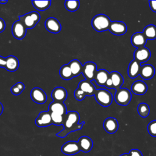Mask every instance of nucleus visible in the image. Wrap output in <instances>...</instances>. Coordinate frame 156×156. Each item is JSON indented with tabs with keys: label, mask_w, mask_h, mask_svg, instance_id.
Segmentation results:
<instances>
[{
	"label": "nucleus",
	"mask_w": 156,
	"mask_h": 156,
	"mask_svg": "<svg viewBox=\"0 0 156 156\" xmlns=\"http://www.w3.org/2000/svg\"><path fill=\"white\" fill-rule=\"evenodd\" d=\"M96 68V63L92 62H87L83 65L82 73L86 80L91 82L94 80L95 73L97 71Z\"/></svg>",
	"instance_id": "nucleus-7"
},
{
	"label": "nucleus",
	"mask_w": 156,
	"mask_h": 156,
	"mask_svg": "<svg viewBox=\"0 0 156 156\" xmlns=\"http://www.w3.org/2000/svg\"><path fill=\"white\" fill-rule=\"evenodd\" d=\"M111 21L104 14H98L93 17L91 24L93 29L98 32H103L108 30Z\"/></svg>",
	"instance_id": "nucleus-2"
},
{
	"label": "nucleus",
	"mask_w": 156,
	"mask_h": 156,
	"mask_svg": "<svg viewBox=\"0 0 156 156\" xmlns=\"http://www.w3.org/2000/svg\"><path fill=\"white\" fill-rule=\"evenodd\" d=\"M27 28L20 20L15 21L12 26V33L13 36L18 39L22 40L26 35Z\"/></svg>",
	"instance_id": "nucleus-6"
},
{
	"label": "nucleus",
	"mask_w": 156,
	"mask_h": 156,
	"mask_svg": "<svg viewBox=\"0 0 156 156\" xmlns=\"http://www.w3.org/2000/svg\"><path fill=\"white\" fill-rule=\"evenodd\" d=\"M5 28V23L4 20L0 18V33L3 32Z\"/></svg>",
	"instance_id": "nucleus-39"
},
{
	"label": "nucleus",
	"mask_w": 156,
	"mask_h": 156,
	"mask_svg": "<svg viewBox=\"0 0 156 156\" xmlns=\"http://www.w3.org/2000/svg\"><path fill=\"white\" fill-rule=\"evenodd\" d=\"M105 87L107 88H113V84H112V81L111 80V79L110 78V76L108 77V79H107V80L106 81L105 83V85H104Z\"/></svg>",
	"instance_id": "nucleus-38"
},
{
	"label": "nucleus",
	"mask_w": 156,
	"mask_h": 156,
	"mask_svg": "<svg viewBox=\"0 0 156 156\" xmlns=\"http://www.w3.org/2000/svg\"><path fill=\"white\" fill-rule=\"evenodd\" d=\"M118 122L115 118L109 117L105 119L103 123V127L109 133H115L118 129Z\"/></svg>",
	"instance_id": "nucleus-16"
},
{
	"label": "nucleus",
	"mask_w": 156,
	"mask_h": 156,
	"mask_svg": "<svg viewBox=\"0 0 156 156\" xmlns=\"http://www.w3.org/2000/svg\"><path fill=\"white\" fill-rule=\"evenodd\" d=\"M59 74L62 79L66 80H70L74 77L68 65H64L60 68Z\"/></svg>",
	"instance_id": "nucleus-28"
},
{
	"label": "nucleus",
	"mask_w": 156,
	"mask_h": 156,
	"mask_svg": "<svg viewBox=\"0 0 156 156\" xmlns=\"http://www.w3.org/2000/svg\"><path fill=\"white\" fill-rule=\"evenodd\" d=\"M24 88H25L24 84L21 82H18L12 87V88H10V91L13 94L17 96L23 92V91L24 90Z\"/></svg>",
	"instance_id": "nucleus-32"
},
{
	"label": "nucleus",
	"mask_w": 156,
	"mask_h": 156,
	"mask_svg": "<svg viewBox=\"0 0 156 156\" xmlns=\"http://www.w3.org/2000/svg\"><path fill=\"white\" fill-rule=\"evenodd\" d=\"M67 91L62 87H55L51 93V97L54 101L63 102L67 98Z\"/></svg>",
	"instance_id": "nucleus-14"
},
{
	"label": "nucleus",
	"mask_w": 156,
	"mask_h": 156,
	"mask_svg": "<svg viewBox=\"0 0 156 156\" xmlns=\"http://www.w3.org/2000/svg\"><path fill=\"white\" fill-rule=\"evenodd\" d=\"M147 40H154L156 38V26L154 24H149L144 27L142 32Z\"/></svg>",
	"instance_id": "nucleus-27"
},
{
	"label": "nucleus",
	"mask_w": 156,
	"mask_h": 156,
	"mask_svg": "<svg viewBox=\"0 0 156 156\" xmlns=\"http://www.w3.org/2000/svg\"><path fill=\"white\" fill-rule=\"evenodd\" d=\"M108 30L113 35H122L126 34L127 31V26L122 21H111Z\"/></svg>",
	"instance_id": "nucleus-11"
},
{
	"label": "nucleus",
	"mask_w": 156,
	"mask_h": 156,
	"mask_svg": "<svg viewBox=\"0 0 156 156\" xmlns=\"http://www.w3.org/2000/svg\"><path fill=\"white\" fill-rule=\"evenodd\" d=\"M147 90V86L146 83L141 80L134 82L131 86L132 91L137 95H143L146 93Z\"/></svg>",
	"instance_id": "nucleus-22"
},
{
	"label": "nucleus",
	"mask_w": 156,
	"mask_h": 156,
	"mask_svg": "<svg viewBox=\"0 0 156 156\" xmlns=\"http://www.w3.org/2000/svg\"><path fill=\"white\" fill-rule=\"evenodd\" d=\"M147 129L150 135L154 137H156V120H154L150 122L147 125Z\"/></svg>",
	"instance_id": "nucleus-34"
},
{
	"label": "nucleus",
	"mask_w": 156,
	"mask_h": 156,
	"mask_svg": "<svg viewBox=\"0 0 156 156\" xmlns=\"http://www.w3.org/2000/svg\"><path fill=\"white\" fill-rule=\"evenodd\" d=\"M155 74V68L150 64H146L141 66L140 75L142 79L148 80L153 77Z\"/></svg>",
	"instance_id": "nucleus-20"
},
{
	"label": "nucleus",
	"mask_w": 156,
	"mask_h": 156,
	"mask_svg": "<svg viewBox=\"0 0 156 156\" xmlns=\"http://www.w3.org/2000/svg\"><path fill=\"white\" fill-rule=\"evenodd\" d=\"M3 110H4L3 105H2V104L0 102V115L2 114V112H3Z\"/></svg>",
	"instance_id": "nucleus-41"
},
{
	"label": "nucleus",
	"mask_w": 156,
	"mask_h": 156,
	"mask_svg": "<svg viewBox=\"0 0 156 156\" xmlns=\"http://www.w3.org/2000/svg\"><path fill=\"white\" fill-rule=\"evenodd\" d=\"M137 111L138 114L142 118H146L150 112V108L149 105L146 103H140L137 107Z\"/></svg>",
	"instance_id": "nucleus-30"
},
{
	"label": "nucleus",
	"mask_w": 156,
	"mask_h": 156,
	"mask_svg": "<svg viewBox=\"0 0 156 156\" xmlns=\"http://www.w3.org/2000/svg\"><path fill=\"white\" fill-rule=\"evenodd\" d=\"M94 96L97 102L103 107L110 105L113 101L112 93L104 88L96 89Z\"/></svg>",
	"instance_id": "nucleus-3"
},
{
	"label": "nucleus",
	"mask_w": 156,
	"mask_h": 156,
	"mask_svg": "<svg viewBox=\"0 0 156 156\" xmlns=\"http://www.w3.org/2000/svg\"><path fill=\"white\" fill-rule=\"evenodd\" d=\"M129 156H143V154L141 153V152L140 151H139L138 149H131L129 152V153H128Z\"/></svg>",
	"instance_id": "nucleus-36"
},
{
	"label": "nucleus",
	"mask_w": 156,
	"mask_h": 156,
	"mask_svg": "<svg viewBox=\"0 0 156 156\" xmlns=\"http://www.w3.org/2000/svg\"><path fill=\"white\" fill-rule=\"evenodd\" d=\"M146 41L147 39L142 32H136L133 34L131 37L132 45L137 48L144 46Z\"/></svg>",
	"instance_id": "nucleus-24"
},
{
	"label": "nucleus",
	"mask_w": 156,
	"mask_h": 156,
	"mask_svg": "<svg viewBox=\"0 0 156 156\" xmlns=\"http://www.w3.org/2000/svg\"><path fill=\"white\" fill-rule=\"evenodd\" d=\"M44 26L48 31L53 34L58 33L62 29L60 22L54 17L48 18L45 21Z\"/></svg>",
	"instance_id": "nucleus-13"
},
{
	"label": "nucleus",
	"mask_w": 156,
	"mask_h": 156,
	"mask_svg": "<svg viewBox=\"0 0 156 156\" xmlns=\"http://www.w3.org/2000/svg\"><path fill=\"white\" fill-rule=\"evenodd\" d=\"M33 6L39 11H44L51 5V1H32Z\"/></svg>",
	"instance_id": "nucleus-29"
},
{
	"label": "nucleus",
	"mask_w": 156,
	"mask_h": 156,
	"mask_svg": "<svg viewBox=\"0 0 156 156\" xmlns=\"http://www.w3.org/2000/svg\"><path fill=\"white\" fill-rule=\"evenodd\" d=\"M151 52L145 46L138 48L134 52L133 57L135 60L141 63L146 62L151 57Z\"/></svg>",
	"instance_id": "nucleus-10"
},
{
	"label": "nucleus",
	"mask_w": 156,
	"mask_h": 156,
	"mask_svg": "<svg viewBox=\"0 0 156 156\" xmlns=\"http://www.w3.org/2000/svg\"><path fill=\"white\" fill-rule=\"evenodd\" d=\"M109 74L110 73L107 70L101 69L96 71L94 80L98 85L104 87L106 81L109 77Z\"/></svg>",
	"instance_id": "nucleus-19"
},
{
	"label": "nucleus",
	"mask_w": 156,
	"mask_h": 156,
	"mask_svg": "<svg viewBox=\"0 0 156 156\" xmlns=\"http://www.w3.org/2000/svg\"><path fill=\"white\" fill-rule=\"evenodd\" d=\"M149 3L151 9L153 12H156V1H149Z\"/></svg>",
	"instance_id": "nucleus-37"
},
{
	"label": "nucleus",
	"mask_w": 156,
	"mask_h": 156,
	"mask_svg": "<svg viewBox=\"0 0 156 156\" xmlns=\"http://www.w3.org/2000/svg\"><path fill=\"white\" fill-rule=\"evenodd\" d=\"M109 76L112 81L113 88L116 90L119 88L124 82V79L122 75L117 71H112L110 73Z\"/></svg>",
	"instance_id": "nucleus-25"
},
{
	"label": "nucleus",
	"mask_w": 156,
	"mask_h": 156,
	"mask_svg": "<svg viewBox=\"0 0 156 156\" xmlns=\"http://www.w3.org/2000/svg\"><path fill=\"white\" fill-rule=\"evenodd\" d=\"M79 114L76 111H70L66 113L64 116V121L63 126L64 129L57 133V136L60 138L65 137L71 132L80 130L82 128L84 122L79 124Z\"/></svg>",
	"instance_id": "nucleus-1"
},
{
	"label": "nucleus",
	"mask_w": 156,
	"mask_h": 156,
	"mask_svg": "<svg viewBox=\"0 0 156 156\" xmlns=\"http://www.w3.org/2000/svg\"><path fill=\"white\" fill-rule=\"evenodd\" d=\"M68 65L69 66L73 77H76L82 73L83 66L78 60H73Z\"/></svg>",
	"instance_id": "nucleus-26"
},
{
	"label": "nucleus",
	"mask_w": 156,
	"mask_h": 156,
	"mask_svg": "<svg viewBox=\"0 0 156 156\" xmlns=\"http://www.w3.org/2000/svg\"><path fill=\"white\" fill-rule=\"evenodd\" d=\"M77 143L80 151L83 152H90L91 150L93 145L92 140L87 136H82L80 137Z\"/></svg>",
	"instance_id": "nucleus-18"
},
{
	"label": "nucleus",
	"mask_w": 156,
	"mask_h": 156,
	"mask_svg": "<svg viewBox=\"0 0 156 156\" xmlns=\"http://www.w3.org/2000/svg\"><path fill=\"white\" fill-rule=\"evenodd\" d=\"M48 111L54 113L60 114L61 115L65 116L67 113L66 107L63 102L53 101L52 102L48 107Z\"/></svg>",
	"instance_id": "nucleus-17"
},
{
	"label": "nucleus",
	"mask_w": 156,
	"mask_h": 156,
	"mask_svg": "<svg viewBox=\"0 0 156 156\" xmlns=\"http://www.w3.org/2000/svg\"><path fill=\"white\" fill-rule=\"evenodd\" d=\"M74 96L75 97V98L78 100V101H82L83 100L85 96H87L85 93H84L83 91H82L81 90H80L79 88H77L74 93Z\"/></svg>",
	"instance_id": "nucleus-35"
},
{
	"label": "nucleus",
	"mask_w": 156,
	"mask_h": 156,
	"mask_svg": "<svg viewBox=\"0 0 156 156\" xmlns=\"http://www.w3.org/2000/svg\"><path fill=\"white\" fill-rule=\"evenodd\" d=\"M141 65L140 63L135 60V59L130 62L128 66V75L131 79H134L136 77L140 72L141 69Z\"/></svg>",
	"instance_id": "nucleus-23"
},
{
	"label": "nucleus",
	"mask_w": 156,
	"mask_h": 156,
	"mask_svg": "<svg viewBox=\"0 0 156 156\" xmlns=\"http://www.w3.org/2000/svg\"><path fill=\"white\" fill-rule=\"evenodd\" d=\"M19 60L13 55H9L5 58V65L4 68L10 72L15 71L19 67Z\"/></svg>",
	"instance_id": "nucleus-21"
},
{
	"label": "nucleus",
	"mask_w": 156,
	"mask_h": 156,
	"mask_svg": "<svg viewBox=\"0 0 156 156\" xmlns=\"http://www.w3.org/2000/svg\"><path fill=\"white\" fill-rule=\"evenodd\" d=\"M20 20L26 26L27 29H32L34 27L40 20V15L37 12H31L19 16Z\"/></svg>",
	"instance_id": "nucleus-4"
},
{
	"label": "nucleus",
	"mask_w": 156,
	"mask_h": 156,
	"mask_svg": "<svg viewBox=\"0 0 156 156\" xmlns=\"http://www.w3.org/2000/svg\"><path fill=\"white\" fill-rule=\"evenodd\" d=\"M62 152L68 155H73L77 154L80 151L78 143L74 141L66 142L61 147Z\"/></svg>",
	"instance_id": "nucleus-12"
},
{
	"label": "nucleus",
	"mask_w": 156,
	"mask_h": 156,
	"mask_svg": "<svg viewBox=\"0 0 156 156\" xmlns=\"http://www.w3.org/2000/svg\"><path fill=\"white\" fill-rule=\"evenodd\" d=\"M78 88L85 93L87 96H93L96 90V87L91 82L87 80L80 81L78 85Z\"/></svg>",
	"instance_id": "nucleus-15"
},
{
	"label": "nucleus",
	"mask_w": 156,
	"mask_h": 156,
	"mask_svg": "<svg viewBox=\"0 0 156 156\" xmlns=\"http://www.w3.org/2000/svg\"><path fill=\"white\" fill-rule=\"evenodd\" d=\"M30 98L32 100L37 104H43L47 100L46 93L40 88L35 87L30 91Z\"/></svg>",
	"instance_id": "nucleus-9"
},
{
	"label": "nucleus",
	"mask_w": 156,
	"mask_h": 156,
	"mask_svg": "<svg viewBox=\"0 0 156 156\" xmlns=\"http://www.w3.org/2000/svg\"><path fill=\"white\" fill-rule=\"evenodd\" d=\"M65 7L66 9L69 12L76 11L79 7V1H66L65 2Z\"/></svg>",
	"instance_id": "nucleus-31"
},
{
	"label": "nucleus",
	"mask_w": 156,
	"mask_h": 156,
	"mask_svg": "<svg viewBox=\"0 0 156 156\" xmlns=\"http://www.w3.org/2000/svg\"><path fill=\"white\" fill-rule=\"evenodd\" d=\"M114 97L115 100L118 104L121 105H127L131 101L132 94L128 89L119 88L116 89Z\"/></svg>",
	"instance_id": "nucleus-5"
},
{
	"label": "nucleus",
	"mask_w": 156,
	"mask_h": 156,
	"mask_svg": "<svg viewBox=\"0 0 156 156\" xmlns=\"http://www.w3.org/2000/svg\"><path fill=\"white\" fill-rule=\"evenodd\" d=\"M120 156H129V154H127V153H125V154H123L121 155Z\"/></svg>",
	"instance_id": "nucleus-43"
},
{
	"label": "nucleus",
	"mask_w": 156,
	"mask_h": 156,
	"mask_svg": "<svg viewBox=\"0 0 156 156\" xmlns=\"http://www.w3.org/2000/svg\"><path fill=\"white\" fill-rule=\"evenodd\" d=\"M5 65V58L0 55V67L4 68Z\"/></svg>",
	"instance_id": "nucleus-40"
},
{
	"label": "nucleus",
	"mask_w": 156,
	"mask_h": 156,
	"mask_svg": "<svg viewBox=\"0 0 156 156\" xmlns=\"http://www.w3.org/2000/svg\"><path fill=\"white\" fill-rule=\"evenodd\" d=\"M7 2V0H4V1L0 0V4H2V5L5 4Z\"/></svg>",
	"instance_id": "nucleus-42"
},
{
	"label": "nucleus",
	"mask_w": 156,
	"mask_h": 156,
	"mask_svg": "<svg viewBox=\"0 0 156 156\" xmlns=\"http://www.w3.org/2000/svg\"><path fill=\"white\" fill-rule=\"evenodd\" d=\"M51 116L52 124L57 126L63 125L64 121V116L56 113L51 112Z\"/></svg>",
	"instance_id": "nucleus-33"
},
{
	"label": "nucleus",
	"mask_w": 156,
	"mask_h": 156,
	"mask_svg": "<svg viewBox=\"0 0 156 156\" xmlns=\"http://www.w3.org/2000/svg\"><path fill=\"white\" fill-rule=\"evenodd\" d=\"M35 124L40 127H44L52 124L51 112L49 111L41 112L35 119Z\"/></svg>",
	"instance_id": "nucleus-8"
}]
</instances>
